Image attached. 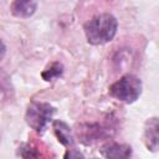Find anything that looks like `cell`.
<instances>
[{
    "label": "cell",
    "instance_id": "obj_1",
    "mask_svg": "<svg viewBox=\"0 0 159 159\" xmlns=\"http://www.w3.org/2000/svg\"><path fill=\"white\" fill-rule=\"evenodd\" d=\"M117 19L111 14H99L84 24L87 41L92 45H103L111 41L117 32Z\"/></svg>",
    "mask_w": 159,
    "mask_h": 159
},
{
    "label": "cell",
    "instance_id": "obj_2",
    "mask_svg": "<svg viewBox=\"0 0 159 159\" xmlns=\"http://www.w3.org/2000/svg\"><path fill=\"white\" fill-rule=\"evenodd\" d=\"M109 93L124 103H132L142 93V81L133 75H125L109 87Z\"/></svg>",
    "mask_w": 159,
    "mask_h": 159
},
{
    "label": "cell",
    "instance_id": "obj_3",
    "mask_svg": "<svg viewBox=\"0 0 159 159\" xmlns=\"http://www.w3.org/2000/svg\"><path fill=\"white\" fill-rule=\"evenodd\" d=\"M55 114V108L48 103L43 102H32L26 112L27 124L36 132H43L47 123L52 119Z\"/></svg>",
    "mask_w": 159,
    "mask_h": 159
},
{
    "label": "cell",
    "instance_id": "obj_4",
    "mask_svg": "<svg viewBox=\"0 0 159 159\" xmlns=\"http://www.w3.org/2000/svg\"><path fill=\"white\" fill-rule=\"evenodd\" d=\"M99 152L107 159H129L132 155L130 145L117 142H109L103 144Z\"/></svg>",
    "mask_w": 159,
    "mask_h": 159
},
{
    "label": "cell",
    "instance_id": "obj_5",
    "mask_svg": "<svg viewBox=\"0 0 159 159\" xmlns=\"http://www.w3.org/2000/svg\"><path fill=\"white\" fill-rule=\"evenodd\" d=\"M144 140L148 149L155 152L158 149V118L153 117L147 120L144 129Z\"/></svg>",
    "mask_w": 159,
    "mask_h": 159
},
{
    "label": "cell",
    "instance_id": "obj_6",
    "mask_svg": "<svg viewBox=\"0 0 159 159\" xmlns=\"http://www.w3.org/2000/svg\"><path fill=\"white\" fill-rule=\"evenodd\" d=\"M37 7L36 1H14L11 4V11L17 17H29L31 16Z\"/></svg>",
    "mask_w": 159,
    "mask_h": 159
},
{
    "label": "cell",
    "instance_id": "obj_7",
    "mask_svg": "<svg viewBox=\"0 0 159 159\" xmlns=\"http://www.w3.org/2000/svg\"><path fill=\"white\" fill-rule=\"evenodd\" d=\"M53 129H55V133H56L58 142H61L63 145H72L73 144L72 130L70 129V127L66 123H63L61 120H56V122H53Z\"/></svg>",
    "mask_w": 159,
    "mask_h": 159
},
{
    "label": "cell",
    "instance_id": "obj_8",
    "mask_svg": "<svg viewBox=\"0 0 159 159\" xmlns=\"http://www.w3.org/2000/svg\"><path fill=\"white\" fill-rule=\"evenodd\" d=\"M62 72H63V66L60 62H53L42 72V78L45 81H52L55 78H58L62 75Z\"/></svg>",
    "mask_w": 159,
    "mask_h": 159
},
{
    "label": "cell",
    "instance_id": "obj_9",
    "mask_svg": "<svg viewBox=\"0 0 159 159\" xmlns=\"http://www.w3.org/2000/svg\"><path fill=\"white\" fill-rule=\"evenodd\" d=\"M63 159H84L83 154L77 149H70L66 152Z\"/></svg>",
    "mask_w": 159,
    "mask_h": 159
},
{
    "label": "cell",
    "instance_id": "obj_10",
    "mask_svg": "<svg viewBox=\"0 0 159 159\" xmlns=\"http://www.w3.org/2000/svg\"><path fill=\"white\" fill-rule=\"evenodd\" d=\"M5 52H6V47H5L4 42L0 40V61L4 58V56H5Z\"/></svg>",
    "mask_w": 159,
    "mask_h": 159
}]
</instances>
